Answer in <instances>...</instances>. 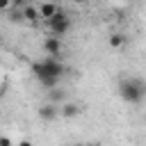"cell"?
Returning <instances> with one entry per match:
<instances>
[{
  "label": "cell",
  "mask_w": 146,
  "mask_h": 146,
  "mask_svg": "<svg viewBox=\"0 0 146 146\" xmlns=\"http://www.w3.org/2000/svg\"><path fill=\"white\" fill-rule=\"evenodd\" d=\"M119 96L128 105H139L146 98V82L139 78H123L119 82Z\"/></svg>",
  "instance_id": "cell-1"
},
{
  "label": "cell",
  "mask_w": 146,
  "mask_h": 146,
  "mask_svg": "<svg viewBox=\"0 0 146 146\" xmlns=\"http://www.w3.org/2000/svg\"><path fill=\"white\" fill-rule=\"evenodd\" d=\"M32 73H34L36 80L43 78V75H57V78H62V75H64V64H62L55 55H48L46 59L32 64Z\"/></svg>",
  "instance_id": "cell-2"
},
{
  "label": "cell",
  "mask_w": 146,
  "mask_h": 146,
  "mask_svg": "<svg viewBox=\"0 0 146 146\" xmlns=\"http://www.w3.org/2000/svg\"><path fill=\"white\" fill-rule=\"evenodd\" d=\"M46 23H48L50 34H57V36H64V34L71 30V18H68V16H66L62 9H59V11H57L52 18H48Z\"/></svg>",
  "instance_id": "cell-3"
},
{
  "label": "cell",
  "mask_w": 146,
  "mask_h": 146,
  "mask_svg": "<svg viewBox=\"0 0 146 146\" xmlns=\"http://www.w3.org/2000/svg\"><path fill=\"white\" fill-rule=\"evenodd\" d=\"M59 114H62V107H57V103H52V100H48V103H43V105L39 107V119L46 121V123L55 121Z\"/></svg>",
  "instance_id": "cell-4"
},
{
  "label": "cell",
  "mask_w": 146,
  "mask_h": 146,
  "mask_svg": "<svg viewBox=\"0 0 146 146\" xmlns=\"http://www.w3.org/2000/svg\"><path fill=\"white\" fill-rule=\"evenodd\" d=\"M43 50L48 52V55H59L62 52V36H57V34H50V36H46L43 39Z\"/></svg>",
  "instance_id": "cell-5"
},
{
  "label": "cell",
  "mask_w": 146,
  "mask_h": 146,
  "mask_svg": "<svg viewBox=\"0 0 146 146\" xmlns=\"http://www.w3.org/2000/svg\"><path fill=\"white\" fill-rule=\"evenodd\" d=\"M59 11V7L55 5V2H43V5H39V18H52L55 14Z\"/></svg>",
  "instance_id": "cell-6"
},
{
  "label": "cell",
  "mask_w": 146,
  "mask_h": 146,
  "mask_svg": "<svg viewBox=\"0 0 146 146\" xmlns=\"http://www.w3.org/2000/svg\"><path fill=\"white\" fill-rule=\"evenodd\" d=\"M78 114H80V105H75V103H66L62 107V116H66V119H73Z\"/></svg>",
  "instance_id": "cell-7"
},
{
  "label": "cell",
  "mask_w": 146,
  "mask_h": 146,
  "mask_svg": "<svg viewBox=\"0 0 146 146\" xmlns=\"http://www.w3.org/2000/svg\"><path fill=\"white\" fill-rule=\"evenodd\" d=\"M107 43H110V48H114V50H119V48H123V43H125V36L123 34H110V39H107Z\"/></svg>",
  "instance_id": "cell-8"
},
{
  "label": "cell",
  "mask_w": 146,
  "mask_h": 146,
  "mask_svg": "<svg viewBox=\"0 0 146 146\" xmlns=\"http://www.w3.org/2000/svg\"><path fill=\"white\" fill-rule=\"evenodd\" d=\"M39 82H41V87H46V89H55L57 82H59V78H57V75H43V78H39Z\"/></svg>",
  "instance_id": "cell-9"
},
{
  "label": "cell",
  "mask_w": 146,
  "mask_h": 146,
  "mask_svg": "<svg viewBox=\"0 0 146 146\" xmlns=\"http://www.w3.org/2000/svg\"><path fill=\"white\" fill-rule=\"evenodd\" d=\"M23 16H25V21H36V16H39V9H34V7H25L23 9Z\"/></svg>",
  "instance_id": "cell-10"
},
{
  "label": "cell",
  "mask_w": 146,
  "mask_h": 146,
  "mask_svg": "<svg viewBox=\"0 0 146 146\" xmlns=\"http://www.w3.org/2000/svg\"><path fill=\"white\" fill-rule=\"evenodd\" d=\"M62 98H64V91H59L57 87H55V89H50V100H52V103H59Z\"/></svg>",
  "instance_id": "cell-11"
},
{
  "label": "cell",
  "mask_w": 146,
  "mask_h": 146,
  "mask_svg": "<svg viewBox=\"0 0 146 146\" xmlns=\"http://www.w3.org/2000/svg\"><path fill=\"white\" fill-rule=\"evenodd\" d=\"M9 2H14V0H0V7H2V9H7V7H9Z\"/></svg>",
  "instance_id": "cell-12"
},
{
  "label": "cell",
  "mask_w": 146,
  "mask_h": 146,
  "mask_svg": "<svg viewBox=\"0 0 146 146\" xmlns=\"http://www.w3.org/2000/svg\"><path fill=\"white\" fill-rule=\"evenodd\" d=\"M73 2H75V5H84L87 0H73Z\"/></svg>",
  "instance_id": "cell-13"
},
{
  "label": "cell",
  "mask_w": 146,
  "mask_h": 146,
  "mask_svg": "<svg viewBox=\"0 0 146 146\" xmlns=\"http://www.w3.org/2000/svg\"><path fill=\"white\" fill-rule=\"evenodd\" d=\"M14 5H25V0H14Z\"/></svg>",
  "instance_id": "cell-14"
}]
</instances>
